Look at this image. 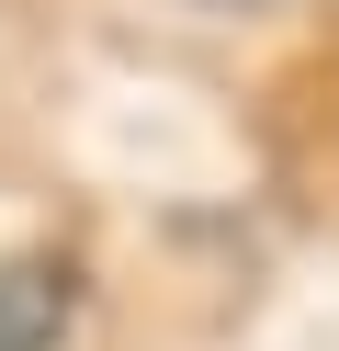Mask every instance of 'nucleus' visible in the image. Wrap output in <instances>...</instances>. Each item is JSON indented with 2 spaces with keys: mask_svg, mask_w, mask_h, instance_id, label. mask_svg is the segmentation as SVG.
Returning a JSON list of instances; mask_svg holds the SVG:
<instances>
[{
  "mask_svg": "<svg viewBox=\"0 0 339 351\" xmlns=\"http://www.w3.org/2000/svg\"><path fill=\"white\" fill-rule=\"evenodd\" d=\"M68 328V261L57 250H12L0 261V351H45Z\"/></svg>",
  "mask_w": 339,
  "mask_h": 351,
  "instance_id": "f257e3e1",
  "label": "nucleus"
}]
</instances>
